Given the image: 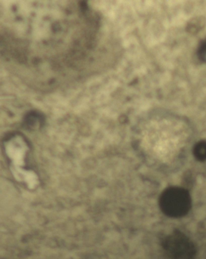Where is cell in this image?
<instances>
[{"label":"cell","mask_w":206,"mask_h":259,"mask_svg":"<svg viewBox=\"0 0 206 259\" xmlns=\"http://www.w3.org/2000/svg\"><path fill=\"white\" fill-rule=\"evenodd\" d=\"M195 158L200 162L206 161V141H201L196 143L193 149Z\"/></svg>","instance_id":"277c9868"},{"label":"cell","mask_w":206,"mask_h":259,"mask_svg":"<svg viewBox=\"0 0 206 259\" xmlns=\"http://www.w3.org/2000/svg\"><path fill=\"white\" fill-rule=\"evenodd\" d=\"M197 55L199 60L206 64V39H204L199 45Z\"/></svg>","instance_id":"5b68a950"},{"label":"cell","mask_w":206,"mask_h":259,"mask_svg":"<svg viewBox=\"0 0 206 259\" xmlns=\"http://www.w3.org/2000/svg\"><path fill=\"white\" fill-rule=\"evenodd\" d=\"M159 206L163 213L168 217H183L191 208V197L189 192L182 188H168L160 196Z\"/></svg>","instance_id":"6da1fadb"},{"label":"cell","mask_w":206,"mask_h":259,"mask_svg":"<svg viewBox=\"0 0 206 259\" xmlns=\"http://www.w3.org/2000/svg\"><path fill=\"white\" fill-rule=\"evenodd\" d=\"M205 22V19L203 17L198 16L193 18L187 23V31L192 34L198 33L203 29Z\"/></svg>","instance_id":"3957f363"},{"label":"cell","mask_w":206,"mask_h":259,"mask_svg":"<svg viewBox=\"0 0 206 259\" xmlns=\"http://www.w3.org/2000/svg\"><path fill=\"white\" fill-rule=\"evenodd\" d=\"M162 247L169 257L174 258H192L197 252L192 240L178 230L165 237Z\"/></svg>","instance_id":"7a4b0ae2"}]
</instances>
